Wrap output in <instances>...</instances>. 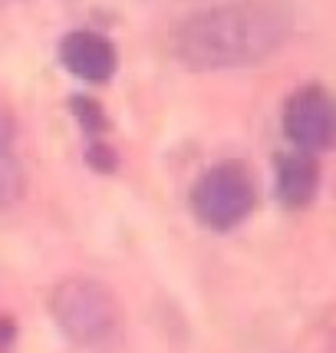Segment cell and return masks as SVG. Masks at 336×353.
<instances>
[{
	"label": "cell",
	"instance_id": "7c38bea8",
	"mask_svg": "<svg viewBox=\"0 0 336 353\" xmlns=\"http://www.w3.org/2000/svg\"><path fill=\"white\" fill-rule=\"evenodd\" d=\"M0 3H10V0H0Z\"/></svg>",
	"mask_w": 336,
	"mask_h": 353
},
{
	"label": "cell",
	"instance_id": "3957f363",
	"mask_svg": "<svg viewBox=\"0 0 336 353\" xmlns=\"http://www.w3.org/2000/svg\"><path fill=\"white\" fill-rule=\"evenodd\" d=\"M258 205V182L244 162H218L191 188V212L204 228L231 231L238 228Z\"/></svg>",
	"mask_w": 336,
	"mask_h": 353
},
{
	"label": "cell",
	"instance_id": "6da1fadb",
	"mask_svg": "<svg viewBox=\"0 0 336 353\" xmlns=\"http://www.w3.org/2000/svg\"><path fill=\"white\" fill-rule=\"evenodd\" d=\"M291 37V7L280 0H234L185 17L171 30L175 60L198 70H241L274 57Z\"/></svg>",
	"mask_w": 336,
	"mask_h": 353
},
{
	"label": "cell",
	"instance_id": "8992f818",
	"mask_svg": "<svg viewBox=\"0 0 336 353\" xmlns=\"http://www.w3.org/2000/svg\"><path fill=\"white\" fill-rule=\"evenodd\" d=\"M274 188L277 201L284 208H306L317 195V188H320V165H317L313 152L293 149V152L277 155Z\"/></svg>",
	"mask_w": 336,
	"mask_h": 353
},
{
	"label": "cell",
	"instance_id": "ba28073f",
	"mask_svg": "<svg viewBox=\"0 0 336 353\" xmlns=\"http://www.w3.org/2000/svg\"><path fill=\"white\" fill-rule=\"evenodd\" d=\"M70 109L76 112V123L90 132V136H96V132H103L106 129V112H103V106L96 103V99H90V96H76V99H70Z\"/></svg>",
	"mask_w": 336,
	"mask_h": 353
},
{
	"label": "cell",
	"instance_id": "5b68a950",
	"mask_svg": "<svg viewBox=\"0 0 336 353\" xmlns=\"http://www.w3.org/2000/svg\"><path fill=\"white\" fill-rule=\"evenodd\" d=\"M60 63L83 83H106V79H112L116 66H119V53L103 33L73 30L63 37Z\"/></svg>",
	"mask_w": 336,
	"mask_h": 353
},
{
	"label": "cell",
	"instance_id": "52a82bcc",
	"mask_svg": "<svg viewBox=\"0 0 336 353\" xmlns=\"http://www.w3.org/2000/svg\"><path fill=\"white\" fill-rule=\"evenodd\" d=\"M27 192V172L10 152H0V212L14 208Z\"/></svg>",
	"mask_w": 336,
	"mask_h": 353
},
{
	"label": "cell",
	"instance_id": "8fae6325",
	"mask_svg": "<svg viewBox=\"0 0 336 353\" xmlns=\"http://www.w3.org/2000/svg\"><path fill=\"white\" fill-rule=\"evenodd\" d=\"M14 337H17L14 321H10V317H0V353H7L14 347Z\"/></svg>",
	"mask_w": 336,
	"mask_h": 353
},
{
	"label": "cell",
	"instance_id": "7a4b0ae2",
	"mask_svg": "<svg viewBox=\"0 0 336 353\" xmlns=\"http://www.w3.org/2000/svg\"><path fill=\"white\" fill-rule=\"evenodd\" d=\"M50 314L63 337L83 350H112L123 343V304L96 277L73 274L60 281L50 294Z\"/></svg>",
	"mask_w": 336,
	"mask_h": 353
},
{
	"label": "cell",
	"instance_id": "9c48e42d",
	"mask_svg": "<svg viewBox=\"0 0 336 353\" xmlns=\"http://www.w3.org/2000/svg\"><path fill=\"white\" fill-rule=\"evenodd\" d=\"M90 165L96 172H112L116 169V155L109 149L106 142H92L90 145Z\"/></svg>",
	"mask_w": 336,
	"mask_h": 353
},
{
	"label": "cell",
	"instance_id": "30bf717a",
	"mask_svg": "<svg viewBox=\"0 0 336 353\" xmlns=\"http://www.w3.org/2000/svg\"><path fill=\"white\" fill-rule=\"evenodd\" d=\"M14 136H17L14 116L0 106V152H10V142H14Z\"/></svg>",
	"mask_w": 336,
	"mask_h": 353
},
{
	"label": "cell",
	"instance_id": "277c9868",
	"mask_svg": "<svg viewBox=\"0 0 336 353\" xmlns=\"http://www.w3.org/2000/svg\"><path fill=\"white\" fill-rule=\"evenodd\" d=\"M284 132L304 152L336 145V96L326 86H300L284 106Z\"/></svg>",
	"mask_w": 336,
	"mask_h": 353
}]
</instances>
